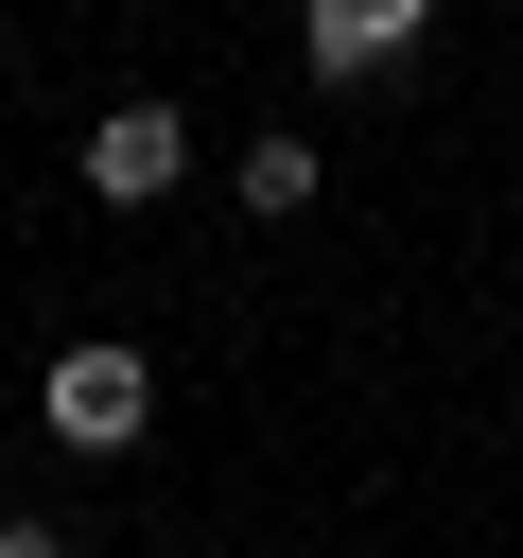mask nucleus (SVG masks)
<instances>
[{"instance_id":"nucleus-5","label":"nucleus","mask_w":523,"mask_h":558,"mask_svg":"<svg viewBox=\"0 0 523 558\" xmlns=\"http://www.w3.org/2000/svg\"><path fill=\"white\" fill-rule=\"evenodd\" d=\"M0 558H70V541H52V523H0Z\"/></svg>"},{"instance_id":"nucleus-4","label":"nucleus","mask_w":523,"mask_h":558,"mask_svg":"<svg viewBox=\"0 0 523 558\" xmlns=\"http://www.w3.org/2000/svg\"><path fill=\"white\" fill-rule=\"evenodd\" d=\"M227 174H244V209H262V227H279V209H314V174H331V157H314V140H296V122H279V140H244V157H227Z\"/></svg>"},{"instance_id":"nucleus-2","label":"nucleus","mask_w":523,"mask_h":558,"mask_svg":"<svg viewBox=\"0 0 523 558\" xmlns=\"http://www.w3.org/2000/svg\"><path fill=\"white\" fill-rule=\"evenodd\" d=\"M174 174H192V122H174V105H157V87H139V105H105V122H87V192H105V209H157V192H174Z\"/></svg>"},{"instance_id":"nucleus-3","label":"nucleus","mask_w":523,"mask_h":558,"mask_svg":"<svg viewBox=\"0 0 523 558\" xmlns=\"http://www.w3.org/2000/svg\"><path fill=\"white\" fill-rule=\"evenodd\" d=\"M418 17H436V0H296V52H314L331 87H366V70L418 52Z\"/></svg>"},{"instance_id":"nucleus-1","label":"nucleus","mask_w":523,"mask_h":558,"mask_svg":"<svg viewBox=\"0 0 523 558\" xmlns=\"http://www.w3.org/2000/svg\"><path fill=\"white\" fill-rule=\"evenodd\" d=\"M35 418H52L70 453H139V418H157V366H139L122 331H70V349L35 366Z\"/></svg>"}]
</instances>
